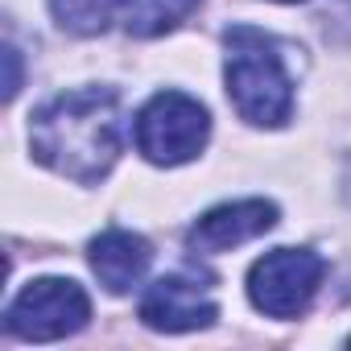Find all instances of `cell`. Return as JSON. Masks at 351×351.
Instances as JSON below:
<instances>
[{"label":"cell","instance_id":"ba28073f","mask_svg":"<svg viewBox=\"0 0 351 351\" xmlns=\"http://www.w3.org/2000/svg\"><path fill=\"white\" fill-rule=\"evenodd\" d=\"M87 261H91V273L99 277V285L108 293H128L145 277L153 252H149V240L145 236L124 232V228H112V232H104V236H95L87 244Z\"/></svg>","mask_w":351,"mask_h":351},{"label":"cell","instance_id":"8fae6325","mask_svg":"<svg viewBox=\"0 0 351 351\" xmlns=\"http://www.w3.org/2000/svg\"><path fill=\"white\" fill-rule=\"evenodd\" d=\"M5 62H9V83H5V99H13V95L21 91V58H17V50H13V46L5 50Z\"/></svg>","mask_w":351,"mask_h":351},{"label":"cell","instance_id":"5b68a950","mask_svg":"<svg viewBox=\"0 0 351 351\" xmlns=\"http://www.w3.org/2000/svg\"><path fill=\"white\" fill-rule=\"evenodd\" d=\"M87 318H91V302L79 281L42 277V281H29L13 298L5 326H9V335H17L25 343H54V339L83 330Z\"/></svg>","mask_w":351,"mask_h":351},{"label":"cell","instance_id":"3957f363","mask_svg":"<svg viewBox=\"0 0 351 351\" xmlns=\"http://www.w3.org/2000/svg\"><path fill=\"white\" fill-rule=\"evenodd\" d=\"M211 136V116L199 99L182 91L153 95L136 116V149L153 165H186L203 153Z\"/></svg>","mask_w":351,"mask_h":351},{"label":"cell","instance_id":"7c38bea8","mask_svg":"<svg viewBox=\"0 0 351 351\" xmlns=\"http://www.w3.org/2000/svg\"><path fill=\"white\" fill-rule=\"evenodd\" d=\"M281 5H298V0H281Z\"/></svg>","mask_w":351,"mask_h":351},{"label":"cell","instance_id":"4fadbf2b","mask_svg":"<svg viewBox=\"0 0 351 351\" xmlns=\"http://www.w3.org/2000/svg\"><path fill=\"white\" fill-rule=\"evenodd\" d=\"M347 343H351V339H347Z\"/></svg>","mask_w":351,"mask_h":351},{"label":"cell","instance_id":"30bf717a","mask_svg":"<svg viewBox=\"0 0 351 351\" xmlns=\"http://www.w3.org/2000/svg\"><path fill=\"white\" fill-rule=\"evenodd\" d=\"M124 5L128 0H50V13L66 34L95 38L124 13Z\"/></svg>","mask_w":351,"mask_h":351},{"label":"cell","instance_id":"277c9868","mask_svg":"<svg viewBox=\"0 0 351 351\" xmlns=\"http://www.w3.org/2000/svg\"><path fill=\"white\" fill-rule=\"evenodd\" d=\"M326 261L314 248H273L248 269V298L269 318H298L322 285Z\"/></svg>","mask_w":351,"mask_h":351},{"label":"cell","instance_id":"8992f818","mask_svg":"<svg viewBox=\"0 0 351 351\" xmlns=\"http://www.w3.org/2000/svg\"><path fill=\"white\" fill-rule=\"evenodd\" d=\"M215 318H219V306L207 293V285H199L195 277H182V273L157 277L141 298V322L153 330H165V335L199 330V326H211Z\"/></svg>","mask_w":351,"mask_h":351},{"label":"cell","instance_id":"6da1fadb","mask_svg":"<svg viewBox=\"0 0 351 351\" xmlns=\"http://www.w3.org/2000/svg\"><path fill=\"white\" fill-rule=\"evenodd\" d=\"M29 145L42 165L83 186H95L120 157V99L108 87H83L38 108Z\"/></svg>","mask_w":351,"mask_h":351},{"label":"cell","instance_id":"52a82bcc","mask_svg":"<svg viewBox=\"0 0 351 351\" xmlns=\"http://www.w3.org/2000/svg\"><path fill=\"white\" fill-rule=\"evenodd\" d=\"M277 228V207L265 203V199H244V203H223V207H211L195 228H191V248L203 252V256H215V252H228V248H240L265 232Z\"/></svg>","mask_w":351,"mask_h":351},{"label":"cell","instance_id":"7a4b0ae2","mask_svg":"<svg viewBox=\"0 0 351 351\" xmlns=\"http://www.w3.org/2000/svg\"><path fill=\"white\" fill-rule=\"evenodd\" d=\"M223 46H228L223 62L228 99L236 104L240 120L256 128H281L293 112V79L285 71L281 42L269 38L265 29L232 25L223 34Z\"/></svg>","mask_w":351,"mask_h":351},{"label":"cell","instance_id":"9c48e42d","mask_svg":"<svg viewBox=\"0 0 351 351\" xmlns=\"http://www.w3.org/2000/svg\"><path fill=\"white\" fill-rule=\"evenodd\" d=\"M195 9H199V0H128L124 25L132 38H161L169 29H178Z\"/></svg>","mask_w":351,"mask_h":351}]
</instances>
